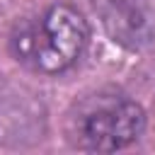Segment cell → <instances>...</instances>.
Listing matches in <instances>:
<instances>
[{
	"label": "cell",
	"instance_id": "cell-1",
	"mask_svg": "<svg viewBox=\"0 0 155 155\" xmlns=\"http://www.w3.org/2000/svg\"><path fill=\"white\" fill-rule=\"evenodd\" d=\"M12 58L27 70L56 78L78 65L90 46V22L70 2H53L19 19L7 39Z\"/></svg>",
	"mask_w": 155,
	"mask_h": 155
},
{
	"label": "cell",
	"instance_id": "cell-2",
	"mask_svg": "<svg viewBox=\"0 0 155 155\" xmlns=\"http://www.w3.org/2000/svg\"><path fill=\"white\" fill-rule=\"evenodd\" d=\"M145 131L143 107L121 92H94L78 99L68 114V140L78 150L114 153Z\"/></svg>",
	"mask_w": 155,
	"mask_h": 155
},
{
	"label": "cell",
	"instance_id": "cell-3",
	"mask_svg": "<svg viewBox=\"0 0 155 155\" xmlns=\"http://www.w3.org/2000/svg\"><path fill=\"white\" fill-rule=\"evenodd\" d=\"M104 31L119 46L140 51L155 39V27L143 0H90Z\"/></svg>",
	"mask_w": 155,
	"mask_h": 155
},
{
	"label": "cell",
	"instance_id": "cell-4",
	"mask_svg": "<svg viewBox=\"0 0 155 155\" xmlns=\"http://www.w3.org/2000/svg\"><path fill=\"white\" fill-rule=\"evenodd\" d=\"M46 128L44 104L19 90L0 94V143L27 145L41 138Z\"/></svg>",
	"mask_w": 155,
	"mask_h": 155
}]
</instances>
